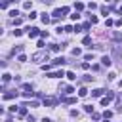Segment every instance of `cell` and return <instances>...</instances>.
<instances>
[{
    "label": "cell",
    "instance_id": "obj_1",
    "mask_svg": "<svg viewBox=\"0 0 122 122\" xmlns=\"http://www.w3.org/2000/svg\"><path fill=\"white\" fill-rule=\"evenodd\" d=\"M48 59H50V53L48 51H36L32 55V61L34 63H42V61H48Z\"/></svg>",
    "mask_w": 122,
    "mask_h": 122
},
{
    "label": "cell",
    "instance_id": "obj_2",
    "mask_svg": "<svg viewBox=\"0 0 122 122\" xmlns=\"http://www.w3.org/2000/svg\"><path fill=\"white\" fill-rule=\"evenodd\" d=\"M112 97H114V93H112V92H109V93H107V97H103V99H101V105H103V107H107V105H109V101H111Z\"/></svg>",
    "mask_w": 122,
    "mask_h": 122
},
{
    "label": "cell",
    "instance_id": "obj_3",
    "mask_svg": "<svg viewBox=\"0 0 122 122\" xmlns=\"http://www.w3.org/2000/svg\"><path fill=\"white\" fill-rule=\"evenodd\" d=\"M27 30H29V36H30V38H36V36H38V34H40V32H38V29H36V27H29V29H27Z\"/></svg>",
    "mask_w": 122,
    "mask_h": 122
},
{
    "label": "cell",
    "instance_id": "obj_4",
    "mask_svg": "<svg viewBox=\"0 0 122 122\" xmlns=\"http://www.w3.org/2000/svg\"><path fill=\"white\" fill-rule=\"evenodd\" d=\"M57 97H44V105H57Z\"/></svg>",
    "mask_w": 122,
    "mask_h": 122
},
{
    "label": "cell",
    "instance_id": "obj_5",
    "mask_svg": "<svg viewBox=\"0 0 122 122\" xmlns=\"http://www.w3.org/2000/svg\"><path fill=\"white\" fill-rule=\"evenodd\" d=\"M65 63H67L65 57H55V59L51 61V65H65Z\"/></svg>",
    "mask_w": 122,
    "mask_h": 122
},
{
    "label": "cell",
    "instance_id": "obj_6",
    "mask_svg": "<svg viewBox=\"0 0 122 122\" xmlns=\"http://www.w3.org/2000/svg\"><path fill=\"white\" fill-rule=\"evenodd\" d=\"M48 76H50V78H61V76H67V74H65L63 71H57V72H50Z\"/></svg>",
    "mask_w": 122,
    "mask_h": 122
},
{
    "label": "cell",
    "instance_id": "obj_7",
    "mask_svg": "<svg viewBox=\"0 0 122 122\" xmlns=\"http://www.w3.org/2000/svg\"><path fill=\"white\" fill-rule=\"evenodd\" d=\"M103 93H105V90H103V88H97V90L92 92V97H101Z\"/></svg>",
    "mask_w": 122,
    "mask_h": 122
},
{
    "label": "cell",
    "instance_id": "obj_8",
    "mask_svg": "<svg viewBox=\"0 0 122 122\" xmlns=\"http://www.w3.org/2000/svg\"><path fill=\"white\" fill-rule=\"evenodd\" d=\"M17 95H19V92H15V90H13V92L4 93V99H13V97H17Z\"/></svg>",
    "mask_w": 122,
    "mask_h": 122
},
{
    "label": "cell",
    "instance_id": "obj_9",
    "mask_svg": "<svg viewBox=\"0 0 122 122\" xmlns=\"http://www.w3.org/2000/svg\"><path fill=\"white\" fill-rule=\"evenodd\" d=\"M101 63H103V65H105V67H109V65H111V63H112V59H111V57H109V55H103V57H101Z\"/></svg>",
    "mask_w": 122,
    "mask_h": 122
},
{
    "label": "cell",
    "instance_id": "obj_10",
    "mask_svg": "<svg viewBox=\"0 0 122 122\" xmlns=\"http://www.w3.org/2000/svg\"><path fill=\"white\" fill-rule=\"evenodd\" d=\"M61 90H63V93H72L74 92L72 86H65V84H61Z\"/></svg>",
    "mask_w": 122,
    "mask_h": 122
},
{
    "label": "cell",
    "instance_id": "obj_11",
    "mask_svg": "<svg viewBox=\"0 0 122 122\" xmlns=\"http://www.w3.org/2000/svg\"><path fill=\"white\" fill-rule=\"evenodd\" d=\"M21 88H23V92H25V93H34V92H32V86H30V84H23Z\"/></svg>",
    "mask_w": 122,
    "mask_h": 122
},
{
    "label": "cell",
    "instance_id": "obj_12",
    "mask_svg": "<svg viewBox=\"0 0 122 122\" xmlns=\"http://www.w3.org/2000/svg\"><path fill=\"white\" fill-rule=\"evenodd\" d=\"M61 101H63V103H69V105H71V103H76V97H63V95H61Z\"/></svg>",
    "mask_w": 122,
    "mask_h": 122
},
{
    "label": "cell",
    "instance_id": "obj_13",
    "mask_svg": "<svg viewBox=\"0 0 122 122\" xmlns=\"http://www.w3.org/2000/svg\"><path fill=\"white\" fill-rule=\"evenodd\" d=\"M111 36H112V40H116V42H120V40H122V32H112Z\"/></svg>",
    "mask_w": 122,
    "mask_h": 122
},
{
    "label": "cell",
    "instance_id": "obj_14",
    "mask_svg": "<svg viewBox=\"0 0 122 122\" xmlns=\"http://www.w3.org/2000/svg\"><path fill=\"white\" fill-rule=\"evenodd\" d=\"M112 55L114 57H120V48L118 46H112Z\"/></svg>",
    "mask_w": 122,
    "mask_h": 122
},
{
    "label": "cell",
    "instance_id": "obj_15",
    "mask_svg": "<svg viewBox=\"0 0 122 122\" xmlns=\"http://www.w3.org/2000/svg\"><path fill=\"white\" fill-rule=\"evenodd\" d=\"M78 95H80V97H86V95H88V90H86V88H80V90H78Z\"/></svg>",
    "mask_w": 122,
    "mask_h": 122
},
{
    "label": "cell",
    "instance_id": "obj_16",
    "mask_svg": "<svg viewBox=\"0 0 122 122\" xmlns=\"http://www.w3.org/2000/svg\"><path fill=\"white\" fill-rule=\"evenodd\" d=\"M19 116H27V107H19Z\"/></svg>",
    "mask_w": 122,
    "mask_h": 122
},
{
    "label": "cell",
    "instance_id": "obj_17",
    "mask_svg": "<svg viewBox=\"0 0 122 122\" xmlns=\"http://www.w3.org/2000/svg\"><path fill=\"white\" fill-rule=\"evenodd\" d=\"M116 107H118V111L122 109V93H120V95L116 97Z\"/></svg>",
    "mask_w": 122,
    "mask_h": 122
},
{
    "label": "cell",
    "instance_id": "obj_18",
    "mask_svg": "<svg viewBox=\"0 0 122 122\" xmlns=\"http://www.w3.org/2000/svg\"><path fill=\"white\" fill-rule=\"evenodd\" d=\"M74 10H76V11L84 10V4H82V2H76V4H74Z\"/></svg>",
    "mask_w": 122,
    "mask_h": 122
},
{
    "label": "cell",
    "instance_id": "obj_19",
    "mask_svg": "<svg viewBox=\"0 0 122 122\" xmlns=\"http://www.w3.org/2000/svg\"><path fill=\"white\" fill-rule=\"evenodd\" d=\"M109 11H111V8H107V6H101V13H103V15H109Z\"/></svg>",
    "mask_w": 122,
    "mask_h": 122
},
{
    "label": "cell",
    "instance_id": "obj_20",
    "mask_svg": "<svg viewBox=\"0 0 122 122\" xmlns=\"http://www.w3.org/2000/svg\"><path fill=\"white\" fill-rule=\"evenodd\" d=\"M21 51H23V46H17V48H13V50H11V53H13V55H15V53H21Z\"/></svg>",
    "mask_w": 122,
    "mask_h": 122
},
{
    "label": "cell",
    "instance_id": "obj_21",
    "mask_svg": "<svg viewBox=\"0 0 122 122\" xmlns=\"http://www.w3.org/2000/svg\"><path fill=\"white\" fill-rule=\"evenodd\" d=\"M67 78H69V80H76V74H74L72 71H69V72H67Z\"/></svg>",
    "mask_w": 122,
    "mask_h": 122
},
{
    "label": "cell",
    "instance_id": "obj_22",
    "mask_svg": "<svg viewBox=\"0 0 122 122\" xmlns=\"http://www.w3.org/2000/svg\"><path fill=\"white\" fill-rule=\"evenodd\" d=\"M71 19H72V21H78V19H80V13H78V11H74V13L71 15Z\"/></svg>",
    "mask_w": 122,
    "mask_h": 122
},
{
    "label": "cell",
    "instance_id": "obj_23",
    "mask_svg": "<svg viewBox=\"0 0 122 122\" xmlns=\"http://www.w3.org/2000/svg\"><path fill=\"white\" fill-rule=\"evenodd\" d=\"M42 23L46 25V23H50V17H48V13H42Z\"/></svg>",
    "mask_w": 122,
    "mask_h": 122
},
{
    "label": "cell",
    "instance_id": "obj_24",
    "mask_svg": "<svg viewBox=\"0 0 122 122\" xmlns=\"http://www.w3.org/2000/svg\"><path fill=\"white\" fill-rule=\"evenodd\" d=\"M10 78H11V74H8V72H4V76H2V80H4V84H6V82H10Z\"/></svg>",
    "mask_w": 122,
    "mask_h": 122
},
{
    "label": "cell",
    "instance_id": "obj_25",
    "mask_svg": "<svg viewBox=\"0 0 122 122\" xmlns=\"http://www.w3.org/2000/svg\"><path fill=\"white\" fill-rule=\"evenodd\" d=\"M111 116H112V111H105V112H103V118H105V120L111 118Z\"/></svg>",
    "mask_w": 122,
    "mask_h": 122
},
{
    "label": "cell",
    "instance_id": "obj_26",
    "mask_svg": "<svg viewBox=\"0 0 122 122\" xmlns=\"http://www.w3.org/2000/svg\"><path fill=\"white\" fill-rule=\"evenodd\" d=\"M82 42H84V46H90V44H92V38H90V36H86Z\"/></svg>",
    "mask_w": 122,
    "mask_h": 122
},
{
    "label": "cell",
    "instance_id": "obj_27",
    "mask_svg": "<svg viewBox=\"0 0 122 122\" xmlns=\"http://www.w3.org/2000/svg\"><path fill=\"white\" fill-rule=\"evenodd\" d=\"M80 53H82V51H80V48H74V50H72V55H74V57H78Z\"/></svg>",
    "mask_w": 122,
    "mask_h": 122
},
{
    "label": "cell",
    "instance_id": "obj_28",
    "mask_svg": "<svg viewBox=\"0 0 122 122\" xmlns=\"http://www.w3.org/2000/svg\"><path fill=\"white\" fill-rule=\"evenodd\" d=\"M84 111H86V112H92V114H93V107H92V105H86V107H84Z\"/></svg>",
    "mask_w": 122,
    "mask_h": 122
},
{
    "label": "cell",
    "instance_id": "obj_29",
    "mask_svg": "<svg viewBox=\"0 0 122 122\" xmlns=\"http://www.w3.org/2000/svg\"><path fill=\"white\" fill-rule=\"evenodd\" d=\"M23 8H25V10H30V8H32V2H25Z\"/></svg>",
    "mask_w": 122,
    "mask_h": 122
},
{
    "label": "cell",
    "instance_id": "obj_30",
    "mask_svg": "<svg viewBox=\"0 0 122 122\" xmlns=\"http://www.w3.org/2000/svg\"><path fill=\"white\" fill-rule=\"evenodd\" d=\"M95 8H97V4H93V2H90V4H88V10H90V11H92V10H95Z\"/></svg>",
    "mask_w": 122,
    "mask_h": 122
},
{
    "label": "cell",
    "instance_id": "obj_31",
    "mask_svg": "<svg viewBox=\"0 0 122 122\" xmlns=\"http://www.w3.org/2000/svg\"><path fill=\"white\" fill-rule=\"evenodd\" d=\"M61 48H59V44H51V51H59Z\"/></svg>",
    "mask_w": 122,
    "mask_h": 122
},
{
    "label": "cell",
    "instance_id": "obj_32",
    "mask_svg": "<svg viewBox=\"0 0 122 122\" xmlns=\"http://www.w3.org/2000/svg\"><path fill=\"white\" fill-rule=\"evenodd\" d=\"M36 15H38L36 11H30V13H29V19H36Z\"/></svg>",
    "mask_w": 122,
    "mask_h": 122
},
{
    "label": "cell",
    "instance_id": "obj_33",
    "mask_svg": "<svg viewBox=\"0 0 122 122\" xmlns=\"http://www.w3.org/2000/svg\"><path fill=\"white\" fill-rule=\"evenodd\" d=\"M21 34H23V30H19V29H15V30H13V36H21Z\"/></svg>",
    "mask_w": 122,
    "mask_h": 122
},
{
    "label": "cell",
    "instance_id": "obj_34",
    "mask_svg": "<svg viewBox=\"0 0 122 122\" xmlns=\"http://www.w3.org/2000/svg\"><path fill=\"white\" fill-rule=\"evenodd\" d=\"M90 23H92V25H95V23H97V17H95V15H93V17H90Z\"/></svg>",
    "mask_w": 122,
    "mask_h": 122
},
{
    "label": "cell",
    "instance_id": "obj_35",
    "mask_svg": "<svg viewBox=\"0 0 122 122\" xmlns=\"http://www.w3.org/2000/svg\"><path fill=\"white\" fill-rule=\"evenodd\" d=\"M21 23H23V21H21L19 17H15V19H13V25H21Z\"/></svg>",
    "mask_w": 122,
    "mask_h": 122
},
{
    "label": "cell",
    "instance_id": "obj_36",
    "mask_svg": "<svg viewBox=\"0 0 122 122\" xmlns=\"http://www.w3.org/2000/svg\"><path fill=\"white\" fill-rule=\"evenodd\" d=\"M105 25H107V27H111V25H114V21H112V19H107V21H105Z\"/></svg>",
    "mask_w": 122,
    "mask_h": 122
},
{
    "label": "cell",
    "instance_id": "obj_37",
    "mask_svg": "<svg viewBox=\"0 0 122 122\" xmlns=\"http://www.w3.org/2000/svg\"><path fill=\"white\" fill-rule=\"evenodd\" d=\"M40 36L42 38H48V30H40Z\"/></svg>",
    "mask_w": 122,
    "mask_h": 122
},
{
    "label": "cell",
    "instance_id": "obj_38",
    "mask_svg": "<svg viewBox=\"0 0 122 122\" xmlns=\"http://www.w3.org/2000/svg\"><path fill=\"white\" fill-rule=\"evenodd\" d=\"M71 116H76V118H78V116H80V112H78V111H71Z\"/></svg>",
    "mask_w": 122,
    "mask_h": 122
},
{
    "label": "cell",
    "instance_id": "obj_39",
    "mask_svg": "<svg viewBox=\"0 0 122 122\" xmlns=\"http://www.w3.org/2000/svg\"><path fill=\"white\" fill-rule=\"evenodd\" d=\"M27 122H34V116H32V114H29V116H27Z\"/></svg>",
    "mask_w": 122,
    "mask_h": 122
},
{
    "label": "cell",
    "instance_id": "obj_40",
    "mask_svg": "<svg viewBox=\"0 0 122 122\" xmlns=\"http://www.w3.org/2000/svg\"><path fill=\"white\" fill-rule=\"evenodd\" d=\"M118 13H120V15H122V6H120V8H118Z\"/></svg>",
    "mask_w": 122,
    "mask_h": 122
},
{
    "label": "cell",
    "instance_id": "obj_41",
    "mask_svg": "<svg viewBox=\"0 0 122 122\" xmlns=\"http://www.w3.org/2000/svg\"><path fill=\"white\" fill-rule=\"evenodd\" d=\"M6 122H11V118H10V116H8V118H6Z\"/></svg>",
    "mask_w": 122,
    "mask_h": 122
},
{
    "label": "cell",
    "instance_id": "obj_42",
    "mask_svg": "<svg viewBox=\"0 0 122 122\" xmlns=\"http://www.w3.org/2000/svg\"><path fill=\"white\" fill-rule=\"evenodd\" d=\"M120 88H122V80H120Z\"/></svg>",
    "mask_w": 122,
    "mask_h": 122
}]
</instances>
